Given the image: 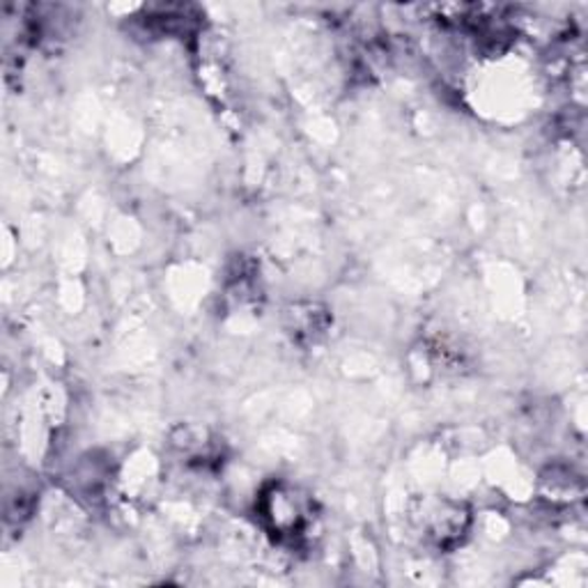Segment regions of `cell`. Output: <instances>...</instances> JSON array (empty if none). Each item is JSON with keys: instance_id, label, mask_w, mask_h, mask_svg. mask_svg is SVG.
Masks as SVG:
<instances>
[{"instance_id": "1", "label": "cell", "mask_w": 588, "mask_h": 588, "mask_svg": "<svg viewBox=\"0 0 588 588\" xmlns=\"http://www.w3.org/2000/svg\"><path fill=\"white\" fill-rule=\"evenodd\" d=\"M266 518L279 536H300L308 524V513L297 492L274 488V497L266 499Z\"/></svg>"}]
</instances>
